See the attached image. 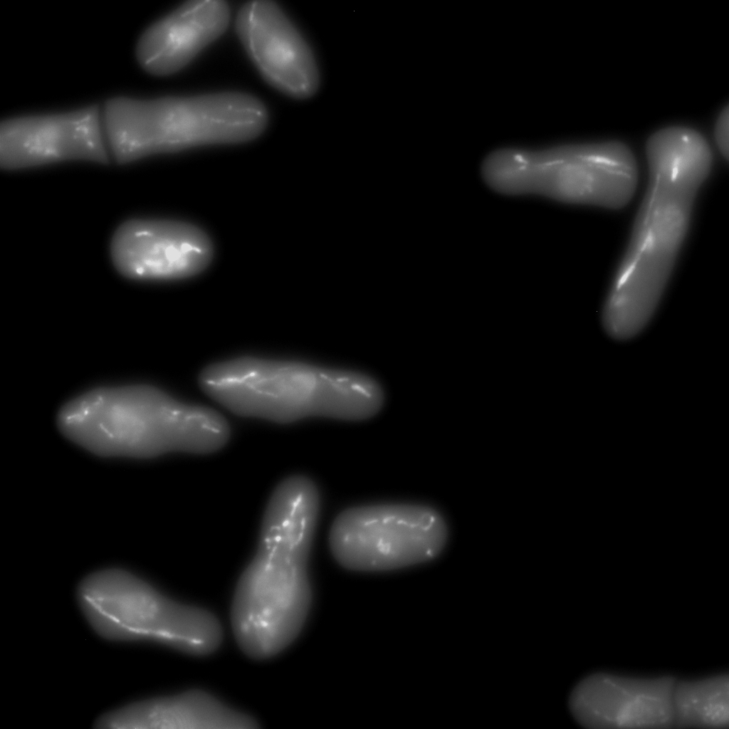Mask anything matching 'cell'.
I'll return each instance as SVG.
<instances>
[{"instance_id": "4fadbf2b", "label": "cell", "mask_w": 729, "mask_h": 729, "mask_svg": "<svg viewBox=\"0 0 729 729\" xmlns=\"http://www.w3.org/2000/svg\"><path fill=\"white\" fill-rule=\"evenodd\" d=\"M98 728L112 729H253L254 719L226 706L211 695L190 691L179 695L141 701L99 717Z\"/></svg>"}, {"instance_id": "9c48e42d", "label": "cell", "mask_w": 729, "mask_h": 729, "mask_svg": "<svg viewBox=\"0 0 729 729\" xmlns=\"http://www.w3.org/2000/svg\"><path fill=\"white\" fill-rule=\"evenodd\" d=\"M98 105L15 117L0 125V166L18 169L69 160L109 162Z\"/></svg>"}, {"instance_id": "52a82bcc", "label": "cell", "mask_w": 729, "mask_h": 729, "mask_svg": "<svg viewBox=\"0 0 729 729\" xmlns=\"http://www.w3.org/2000/svg\"><path fill=\"white\" fill-rule=\"evenodd\" d=\"M447 528L434 509L378 504L342 512L330 532V547L343 567L362 571L399 568L430 560L444 548Z\"/></svg>"}, {"instance_id": "ba28073f", "label": "cell", "mask_w": 729, "mask_h": 729, "mask_svg": "<svg viewBox=\"0 0 729 729\" xmlns=\"http://www.w3.org/2000/svg\"><path fill=\"white\" fill-rule=\"evenodd\" d=\"M209 236L192 224L168 219H132L115 230L110 256L123 276L138 280L185 278L201 273L212 260Z\"/></svg>"}, {"instance_id": "8992f818", "label": "cell", "mask_w": 729, "mask_h": 729, "mask_svg": "<svg viewBox=\"0 0 729 729\" xmlns=\"http://www.w3.org/2000/svg\"><path fill=\"white\" fill-rule=\"evenodd\" d=\"M77 599L92 629L112 641H150L206 655L220 644L222 631L209 612L177 602L121 570L94 572L80 583Z\"/></svg>"}, {"instance_id": "5b68a950", "label": "cell", "mask_w": 729, "mask_h": 729, "mask_svg": "<svg viewBox=\"0 0 729 729\" xmlns=\"http://www.w3.org/2000/svg\"><path fill=\"white\" fill-rule=\"evenodd\" d=\"M482 176L492 189L504 194L537 195L617 209L632 198L638 169L629 148L607 142L535 151L498 150L483 162Z\"/></svg>"}, {"instance_id": "7a4b0ae2", "label": "cell", "mask_w": 729, "mask_h": 729, "mask_svg": "<svg viewBox=\"0 0 729 729\" xmlns=\"http://www.w3.org/2000/svg\"><path fill=\"white\" fill-rule=\"evenodd\" d=\"M57 424L68 439L104 456L207 453L222 447L229 435L226 420L215 411L147 385L86 392L62 407Z\"/></svg>"}, {"instance_id": "277c9868", "label": "cell", "mask_w": 729, "mask_h": 729, "mask_svg": "<svg viewBox=\"0 0 729 729\" xmlns=\"http://www.w3.org/2000/svg\"><path fill=\"white\" fill-rule=\"evenodd\" d=\"M199 383L235 414L281 423L314 416L355 420L368 395L358 373L250 357L207 367Z\"/></svg>"}, {"instance_id": "6da1fadb", "label": "cell", "mask_w": 729, "mask_h": 729, "mask_svg": "<svg viewBox=\"0 0 729 729\" xmlns=\"http://www.w3.org/2000/svg\"><path fill=\"white\" fill-rule=\"evenodd\" d=\"M649 182L607 298L602 323L617 340L637 335L653 315L686 236L712 153L706 139L670 127L646 143Z\"/></svg>"}, {"instance_id": "30bf717a", "label": "cell", "mask_w": 729, "mask_h": 729, "mask_svg": "<svg viewBox=\"0 0 729 729\" xmlns=\"http://www.w3.org/2000/svg\"><path fill=\"white\" fill-rule=\"evenodd\" d=\"M672 676L641 678L597 673L572 690L570 710L589 728H669L674 726Z\"/></svg>"}, {"instance_id": "7c38bea8", "label": "cell", "mask_w": 729, "mask_h": 729, "mask_svg": "<svg viewBox=\"0 0 729 729\" xmlns=\"http://www.w3.org/2000/svg\"><path fill=\"white\" fill-rule=\"evenodd\" d=\"M230 15L222 0L184 3L142 33L136 48L139 63L154 75L176 73L226 31Z\"/></svg>"}, {"instance_id": "5bb4252c", "label": "cell", "mask_w": 729, "mask_h": 729, "mask_svg": "<svg viewBox=\"0 0 729 729\" xmlns=\"http://www.w3.org/2000/svg\"><path fill=\"white\" fill-rule=\"evenodd\" d=\"M673 728H728L729 678L720 674L697 680L676 681Z\"/></svg>"}, {"instance_id": "8fae6325", "label": "cell", "mask_w": 729, "mask_h": 729, "mask_svg": "<svg viewBox=\"0 0 729 729\" xmlns=\"http://www.w3.org/2000/svg\"><path fill=\"white\" fill-rule=\"evenodd\" d=\"M236 31L270 85L296 98L314 94L319 76L311 50L275 2L257 0L243 4L237 14Z\"/></svg>"}, {"instance_id": "9a60e30c", "label": "cell", "mask_w": 729, "mask_h": 729, "mask_svg": "<svg viewBox=\"0 0 729 729\" xmlns=\"http://www.w3.org/2000/svg\"><path fill=\"white\" fill-rule=\"evenodd\" d=\"M715 137L718 148L723 155L728 159V108L723 110L715 129Z\"/></svg>"}, {"instance_id": "3957f363", "label": "cell", "mask_w": 729, "mask_h": 729, "mask_svg": "<svg viewBox=\"0 0 729 729\" xmlns=\"http://www.w3.org/2000/svg\"><path fill=\"white\" fill-rule=\"evenodd\" d=\"M267 122L265 105L237 92L150 100L119 97L107 100L102 113L106 141L120 164L199 146L248 142L259 136Z\"/></svg>"}]
</instances>
